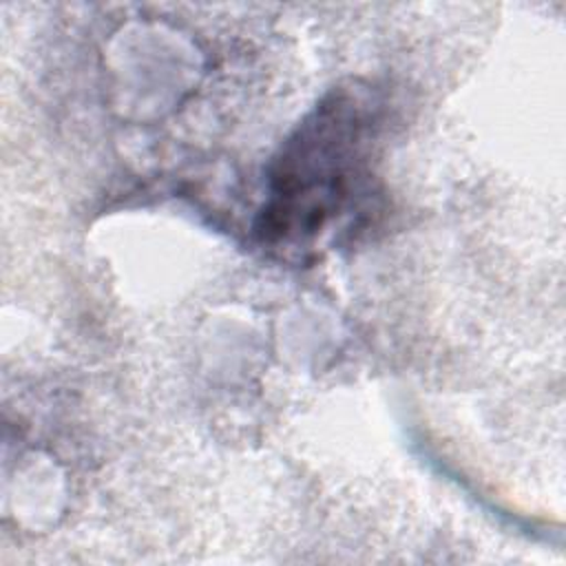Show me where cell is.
I'll return each mask as SVG.
<instances>
[{"label":"cell","instance_id":"obj_1","mask_svg":"<svg viewBox=\"0 0 566 566\" xmlns=\"http://www.w3.org/2000/svg\"><path fill=\"white\" fill-rule=\"evenodd\" d=\"M378 137V102L360 84L329 91L270 166L256 237L276 252L314 245L363 192Z\"/></svg>","mask_w":566,"mask_h":566}]
</instances>
